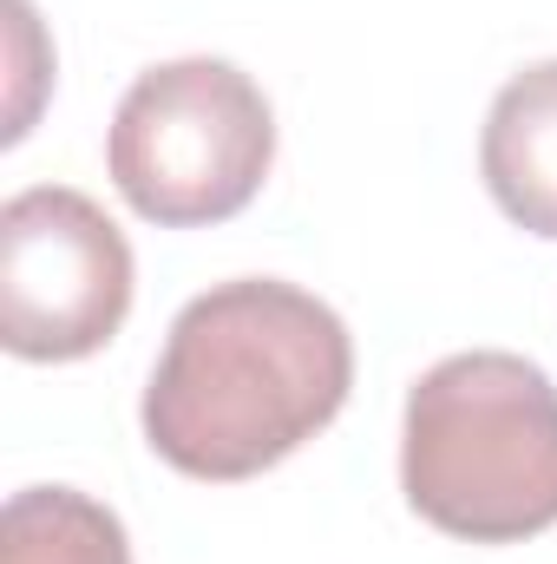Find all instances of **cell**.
Masks as SVG:
<instances>
[{
  "label": "cell",
  "mask_w": 557,
  "mask_h": 564,
  "mask_svg": "<svg viewBox=\"0 0 557 564\" xmlns=\"http://www.w3.org/2000/svg\"><path fill=\"white\" fill-rule=\"evenodd\" d=\"M348 388V322L295 282L237 276L177 308L139 421L151 453L184 479L237 486L315 440Z\"/></svg>",
  "instance_id": "cell-1"
},
{
  "label": "cell",
  "mask_w": 557,
  "mask_h": 564,
  "mask_svg": "<svg viewBox=\"0 0 557 564\" xmlns=\"http://www.w3.org/2000/svg\"><path fill=\"white\" fill-rule=\"evenodd\" d=\"M401 492L466 545H525L557 525V381L512 348L446 355L407 388Z\"/></svg>",
  "instance_id": "cell-2"
},
{
  "label": "cell",
  "mask_w": 557,
  "mask_h": 564,
  "mask_svg": "<svg viewBox=\"0 0 557 564\" xmlns=\"http://www.w3.org/2000/svg\"><path fill=\"white\" fill-rule=\"evenodd\" d=\"M276 164V112L230 59H164L112 112L106 171L157 230H197L250 210Z\"/></svg>",
  "instance_id": "cell-3"
},
{
  "label": "cell",
  "mask_w": 557,
  "mask_h": 564,
  "mask_svg": "<svg viewBox=\"0 0 557 564\" xmlns=\"http://www.w3.org/2000/svg\"><path fill=\"white\" fill-rule=\"evenodd\" d=\"M125 230L66 184H33L0 210V341L20 361H86L132 315Z\"/></svg>",
  "instance_id": "cell-4"
},
{
  "label": "cell",
  "mask_w": 557,
  "mask_h": 564,
  "mask_svg": "<svg viewBox=\"0 0 557 564\" xmlns=\"http://www.w3.org/2000/svg\"><path fill=\"white\" fill-rule=\"evenodd\" d=\"M479 177L518 230L557 243V59L499 86L479 132Z\"/></svg>",
  "instance_id": "cell-5"
},
{
  "label": "cell",
  "mask_w": 557,
  "mask_h": 564,
  "mask_svg": "<svg viewBox=\"0 0 557 564\" xmlns=\"http://www.w3.org/2000/svg\"><path fill=\"white\" fill-rule=\"evenodd\" d=\"M0 564H132V539L92 492L26 486L0 512Z\"/></svg>",
  "instance_id": "cell-6"
}]
</instances>
